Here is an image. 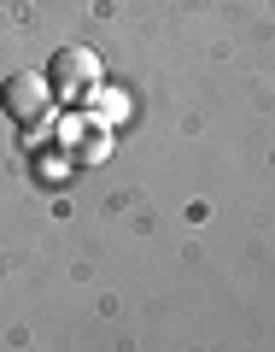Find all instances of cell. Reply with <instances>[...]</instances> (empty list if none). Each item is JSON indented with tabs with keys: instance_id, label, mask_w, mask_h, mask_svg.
<instances>
[{
	"instance_id": "1",
	"label": "cell",
	"mask_w": 275,
	"mask_h": 352,
	"mask_svg": "<svg viewBox=\"0 0 275 352\" xmlns=\"http://www.w3.org/2000/svg\"><path fill=\"white\" fill-rule=\"evenodd\" d=\"M0 100H6V112H12L18 124H41V118H47V100H53V82H41L36 71H18V76H6Z\"/></svg>"
},
{
	"instance_id": "2",
	"label": "cell",
	"mask_w": 275,
	"mask_h": 352,
	"mask_svg": "<svg viewBox=\"0 0 275 352\" xmlns=\"http://www.w3.org/2000/svg\"><path fill=\"white\" fill-rule=\"evenodd\" d=\"M94 76H100L94 53H88V47H64L59 59H53V76H47V82L59 88V94H88V88H94Z\"/></svg>"
}]
</instances>
